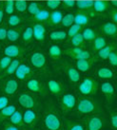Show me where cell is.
<instances>
[{"label": "cell", "mask_w": 117, "mask_h": 130, "mask_svg": "<svg viewBox=\"0 0 117 130\" xmlns=\"http://www.w3.org/2000/svg\"><path fill=\"white\" fill-rule=\"evenodd\" d=\"M76 110L78 115L80 116H92V115H101L103 109L98 102L89 97L83 96L77 100Z\"/></svg>", "instance_id": "obj_1"}, {"label": "cell", "mask_w": 117, "mask_h": 130, "mask_svg": "<svg viewBox=\"0 0 117 130\" xmlns=\"http://www.w3.org/2000/svg\"><path fill=\"white\" fill-rule=\"evenodd\" d=\"M43 123L48 130H62L63 121L53 105L47 104L43 110Z\"/></svg>", "instance_id": "obj_2"}, {"label": "cell", "mask_w": 117, "mask_h": 130, "mask_svg": "<svg viewBox=\"0 0 117 130\" xmlns=\"http://www.w3.org/2000/svg\"><path fill=\"white\" fill-rule=\"evenodd\" d=\"M99 89L98 82L92 78L87 77L85 78L78 86V91L84 96H92L97 93Z\"/></svg>", "instance_id": "obj_3"}, {"label": "cell", "mask_w": 117, "mask_h": 130, "mask_svg": "<svg viewBox=\"0 0 117 130\" xmlns=\"http://www.w3.org/2000/svg\"><path fill=\"white\" fill-rule=\"evenodd\" d=\"M85 130H102L106 125V119L101 115H92L86 117L84 120Z\"/></svg>", "instance_id": "obj_4"}, {"label": "cell", "mask_w": 117, "mask_h": 130, "mask_svg": "<svg viewBox=\"0 0 117 130\" xmlns=\"http://www.w3.org/2000/svg\"><path fill=\"white\" fill-rule=\"evenodd\" d=\"M77 99L76 97L71 93H66L61 95L59 106L63 113H69L72 111L76 107Z\"/></svg>", "instance_id": "obj_5"}, {"label": "cell", "mask_w": 117, "mask_h": 130, "mask_svg": "<svg viewBox=\"0 0 117 130\" xmlns=\"http://www.w3.org/2000/svg\"><path fill=\"white\" fill-rule=\"evenodd\" d=\"M19 105L25 107L26 109H33L36 110L38 108V100L37 98L31 93H21L18 97Z\"/></svg>", "instance_id": "obj_6"}, {"label": "cell", "mask_w": 117, "mask_h": 130, "mask_svg": "<svg viewBox=\"0 0 117 130\" xmlns=\"http://www.w3.org/2000/svg\"><path fill=\"white\" fill-rule=\"evenodd\" d=\"M62 69L63 71L65 72V74L67 75V77L69 78L71 83L76 84L80 81L81 75L80 72L76 69V68H74L70 62L65 61L62 64Z\"/></svg>", "instance_id": "obj_7"}, {"label": "cell", "mask_w": 117, "mask_h": 130, "mask_svg": "<svg viewBox=\"0 0 117 130\" xmlns=\"http://www.w3.org/2000/svg\"><path fill=\"white\" fill-rule=\"evenodd\" d=\"M23 120H24V124L30 128H34L36 126L39 121V116L37 114L36 110L33 109H26L23 112Z\"/></svg>", "instance_id": "obj_8"}, {"label": "cell", "mask_w": 117, "mask_h": 130, "mask_svg": "<svg viewBox=\"0 0 117 130\" xmlns=\"http://www.w3.org/2000/svg\"><path fill=\"white\" fill-rule=\"evenodd\" d=\"M31 65L33 66L34 69H45L46 65H47V58L45 56L44 53L41 51H35L31 55L30 58Z\"/></svg>", "instance_id": "obj_9"}, {"label": "cell", "mask_w": 117, "mask_h": 130, "mask_svg": "<svg viewBox=\"0 0 117 130\" xmlns=\"http://www.w3.org/2000/svg\"><path fill=\"white\" fill-rule=\"evenodd\" d=\"M27 88L33 93L40 94L42 96H45L47 94V89L45 84L38 79H31L27 82Z\"/></svg>", "instance_id": "obj_10"}, {"label": "cell", "mask_w": 117, "mask_h": 130, "mask_svg": "<svg viewBox=\"0 0 117 130\" xmlns=\"http://www.w3.org/2000/svg\"><path fill=\"white\" fill-rule=\"evenodd\" d=\"M101 91L105 95L108 105H111L115 97V88L110 82H104L101 85Z\"/></svg>", "instance_id": "obj_11"}, {"label": "cell", "mask_w": 117, "mask_h": 130, "mask_svg": "<svg viewBox=\"0 0 117 130\" xmlns=\"http://www.w3.org/2000/svg\"><path fill=\"white\" fill-rule=\"evenodd\" d=\"M47 87L51 94L54 96H61L65 92V87L61 82L55 79H50L47 83Z\"/></svg>", "instance_id": "obj_12"}, {"label": "cell", "mask_w": 117, "mask_h": 130, "mask_svg": "<svg viewBox=\"0 0 117 130\" xmlns=\"http://www.w3.org/2000/svg\"><path fill=\"white\" fill-rule=\"evenodd\" d=\"M25 52V50L21 46L18 45H9L4 48V54L5 56H9L11 58L21 57L23 53Z\"/></svg>", "instance_id": "obj_13"}, {"label": "cell", "mask_w": 117, "mask_h": 130, "mask_svg": "<svg viewBox=\"0 0 117 130\" xmlns=\"http://www.w3.org/2000/svg\"><path fill=\"white\" fill-rule=\"evenodd\" d=\"M18 89V82L16 79H8L2 84V90L7 95H13Z\"/></svg>", "instance_id": "obj_14"}, {"label": "cell", "mask_w": 117, "mask_h": 130, "mask_svg": "<svg viewBox=\"0 0 117 130\" xmlns=\"http://www.w3.org/2000/svg\"><path fill=\"white\" fill-rule=\"evenodd\" d=\"M63 126L65 130H85L83 120H65L63 122Z\"/></svg>", "instance_id": "obj_15"}, {"label": "cell", "mask_w": 117, "mask_h": 130, "mask_svg": "<svg viewBox=\"0 0 117 130\" xmlns=\"http://www.w3.org/2000/svg\"><path fill=\"white\" fill-rule=\"evenodd\" d=\"M93 62H94L93 58L83 59V60H76V63H75L76 69L78 71H81V72H88L92 69Z\"/></svg>", "instance_id": "obj_16"}, {"label": "cell", "mask_w": 117, "mask_h": 130, "mask_svg": "<svg viewBox=\"0 0 117 130\" xmlns=\"http://www.w3.org/2000/svg\"><path fill=\"white\" fill-rule=\"evenodd\" d=\"M96 75L102 80H110L114 78V71L109 67H100L96 70Z\"/></svg>", "instance_id": "obj_17"}, {"label": "cell", "mask_w": 117, "mask_h": 130, "mask_svg": "<svg viewBox=\"0 0 117 130\" xmlns=\"http://www.w3.org/2000/svg\"><path fill=\"white\" fill-rule=\"evenodd\" d=\"M100 29L102 30V32L104 34H106L108 36L114 37L117 34V26L113 22H106L104 23Z\"/></svg>", "instance_id": "obj_18"}, {"label": "cell", "mask_w": 117, "mask_h": 130, "mask_svg": "<svg viewBox=\"0 0 117 130\" xmlns=\"http://www.w3.org/2000/svg\"><path fill=\"white\" fill-rule=\"evenodd\" d=\"M9 122L11 123H12L13 125L17 126L18 128H21V127H24L25 124H24V120H23V112L21 110H15L13 112V114L9 118Z\"/></svg>", "instance_id": "obj_19"}, {"label": "cell", "mask_w": 117, "mask_h": 130, "mask_svg": "<svg viewBox=\"0 0 117 130\" xmlns=\"http://www.w3.org/2000/svg\"><path fill=\"white\" fill-rule=\"evenodd\" d=\"M33 33L34 39L37 41H40V42H43L45 40V37H46V29L42 24L36 23L33 28Z\"/></svg>", "instance_id": "obj_20"}, {"label": "cell", "mask_w": 117, "mask_h": 130, "mask_svg": "<svg viewBox=\"0 0 117 130\" xmlns=\"http://www.w3.org/2000/svg\"><path fill=\"white\" fill-rule=\"evenodd\" d=\"M15 110H16V106L14 105H8L3 109H1L0 110V124H2L6 120L9 119Z\"/></svg>", "instance_id": "obj_21"}, {"label": "cell", "mask_w": 117, "mask_h": 130, "mask_svg": "<svg viewBox=\"0 0 117 130\" xmlns=\"http://www.w3.org/2000/svg\"><path fill=\"white\" fill-rule=\"evenodd\" d=\"M116 50V46L114 43H110L109 45H106L104 47H102L100 51H97V57L99 59H102V60H105L108 58L109 54H110L111 51H113Z\"/></svg>", "instance_id": "obj_22"}, {"label": "cell", "mask_w": 117, "mask_h": 130, "mask_svg": "<svg viewBox=\"0 0 117 130\" xmlns=\"http://www.w3.org/2000/svg\"><path fill=\"white\" fill-rule=\"evenodd\" d=\"M62 17H63L62 11L54 10L52 12H51L50 17H49V19H48L47 21L49 22V25L50 26H57L59 23H61Z\"/></svg>", "instance_id": "obj_23"}, {"label": "cell", "mask_w": 117, "mask_h": 130, "mask_svg": "<svg viewBox=\"0 0 117 130\" xmlns=\"http://www.w3.org/2000/svg\"><path fill=\"white\" fill-rule=\"evenodd\" d=\"M89 20L90 18H89L88 13L85 11H79L74 15V24H77L81 27L87 25L89 23Z\"/></svg>", "instance_id": "obj_24"}, {"label": "cell", "mask_w": 117, "mask_h": 130, "mask_svg": "<svg viewBox=\"0 0 117 130\" xmlns=\"http://www.w3.org/2000/svg\"><path fill=\"white\" fill-rule=\"evenodd\" d=\"M62 50L57 45H51L49 48V55L53 60H58L62 56Z\"/></svg>", "instance_id": "obj_25"}, {"label": "cell", "mask_w": 117, "mask_h": 130, "mask_svg": "<svg viewBox=\"0 0 117 130\" xmlns=\"http://www.w3.org/2000/svg\"><path fill=\"white\" fill-rule=\"evenodd\" d=\"M69 43L72 46V47H84L85 45V40L83 38L82 33H77L74 36H72L71 38H70Z\"/></svg>", "instance_id": "obj_26"}, {"label": "cell", "mask_w": 117, "mask_h": 130, "mask_svg": "<svg viewBox=\"0 0 117 130\" xmlns=\"http://www.w3.org/2000/svg\"><path fill=\"white\" fill-rule=\"evenodd\" d=\"M50 14H51V12L49 11H47V10H40L36 14L33 15L32 20L36 22L47 21L48 19H49V17H50Z\"/></svg>", "instance_id": "obj_27"}, {"label": "cell", "mask_w": 117, "mask_h": 130, "mask_svg": "<svg viewBox=\"0 0 117 130\" xmlns=\"http://www.w3.org/2000/svg\"><path fill=\"white\" fill-rule=\"evenodd\" d=\"M107 45L106 39L102 36H97L93 40V43H92V51H100L102 47H104Z\"/></svg>", "instance_id": "obj_28"}, {"label": "cell", "mask_w": 117, "mask_h": 130, "mask_svg": "<svg viewBox=\"0 0 117 130\" xmlns=\"http://www.w3.org/2000/svg\"><path fill=\"white\" fill-rule=\"evenodd\" d=\"M109 5L110 4H109V2H107V1H95V2H93V7H92V9L96 12L101 13V12L106 11L109 9Z\"/></svg>", "instance_id": "obj_29"}, {"label": "cell", "mask_w": 117, "mask_h": 130, "mask_svg": "<svg viewBox=\"0 0 117 130\" xmlns=\"http://www.w3.org/2000/svg\"><path fill=\"white\" fill-rule=\"evenodd\" d=\"M82 35H83V38H84L85 41H88V42H92V41H93L96 37L98 36L97 33L95 32L92 29H91V28L85 29L83 30V32H82Z\"/></svg>", "instance_id": "obj_30"}, {"label": "cell", "mask_w": 117, "mask_h": 130, "mask_svg": "<svg viewBox=\"0 0 117 130\" xmlns=\"http://www.w3.org/2000/svg\"><path fill=\"white\" fill-rule=\"evenodd\" d=\"M20 37V30L17 29H7V40L10 42H15Z\"/></svg>", "instance_id": "obj_31"}, {"label": "cell", "mask_w": 117, "mask_h": 130, "mask_svg": "<svg viewBox=\"0 0 117 130\" xmlns=\"http://www.w3.org/2000/svg\"><path fill=\"white\" fill-rule=\"evenodd\" d=\"M50 38L52 41H64L67 38V32L64 30H56L50 33Z\"/></svg>", "instance_id": "obj_32"}, {"label": "cell", "mask_w": 117, "mask_h": 130, "mask_svg": "<svg viewBox=\"0 0 117 130\" xmlns=\"http://www.w3.org/2000/svg\"><path fill=\"white\" fill-rule=\"evenodd\" d=\"M83 50H84V48L82 47H70L65 48L64 51H62V53H64L65 55L70 56V58H72L73 56H75L76 54L80 53Z\"/></svg>", "instance_id": "obj_33"}, {"label": "cell", "mask_w": 117, "mask_h": 130, "mask_svg": "<svg viewBox=\"0 0 117 130\" xmlns=\"http://www.w3.org/2000/svg\"><path fill=\"white\" fill-rule=\"evenodd\" d=\"M19 65H20V60H19V59H14V60H11V64L9 65V67H8L7 69H5V72H6V74H8V75L14 74Z\"/></svg>", "instance_id": "obj_34"}, {"label": "cell", "mask_w": 117, "mask_h": 130, "mask_svg": "<svg viewBox=\"0 0 117 130\" xmlns=\"http://www.w3.org/2000/svg\"><path fill=\"white\" fill-rule=\"evenodd\" d=\"M75 5L81 11H91L93 7V2L92 1H78V2H75Z\"/></svg>", "instance_id": "obj_35"}, {"label": "cell", "mask_w": 117, "mask_h": 130, "mask_svg": "<svg viewBox=\"0 0 117 130\" xmlns=\"http://www.w3.org/2000/svg\"><path fill=\"white\" fill-rule=\"evenodd\" d=\"M63 27H66V28H70V26L74 23V14L72 13H68V14L64 15L61 20Z\"/></svg>", "instance_id": "obj_36"}, {"label": "cell", "mask_w": 117, "mask_h": 130, "mask_svg": "<svg viewBox=\"0 0 117 130\" xmlns=\"http://www.w3.org/2000/svg\"><path fill=\"white\" fill-rule=\"evenodd\" d=\"M33 28H27V29L24 30V32L22 34V40L23 42L25 44H29L32 42V40H33Z\"/></svg>", "instance_id": "obj_37"}, {"label": "cell", "mask_w": 117, "mask_h": 130, "mask_svg": "<svg viewBox=\"0 0 117 130\" xmlns=\"http://www.w3.org/2000/svg\"><path fill=\"white\" fill-rule=\"evenodd\" d=\"M81 29H82V27L77 24H72V25L70 27V29L68 30V33H67V36L69 38H71L72 36H74L77 33H80Z\"/></svg>", "instance_id": "obj_38"}, {"label": "cell", "mask_w": 117, "mask_h": 130, "mask_svg": "<svg viewBox=\"0 0 117 130\" xmlns=\"http://www.w3.org/2000/svg\"><path fill=\"white\" fill-rule=\"evenodd\" d=\"M27 10H28L30 14L34 15V14H36L37 12L41 10L40 5L37 3V2H31V3L28 4V8H27Z\"/></svg>", "instance_id": "obj_39"}, {"label": "cell", "mask_w": 117, "mask_h": 130, "mask_svg": "<svg viewBox=\"0 0 117 130\" xmlns=\"http://www.w3.org/2000/svg\"><path fill=\"white\" fill-rule=\"evenodd\" d=\"M22 22V19L19 15H11L8 19V25L10 27H16Z\"/></svg>", "instance_id": "obj_40"}, {"label": "cell", "mask_w": 117, "mask_h": 130, "mask_svg": "<svg viewBox=\"0 0 117 130\" xmlns=\"http://www.w3.org/2000/svg\"><path fill=\"white\" fill-rule=\"evenodd\" d=\"M17 69H18L19 70H21L23 73H25L28 77H31V76L33 75V69H31V67H29V66L26 65V64H21V63H20V65L18 66Z\"/></svg>", "instance_id": "obj_41"}, {"label": "cell", "mask_w": 117, "mask_h": 130, "mask_svg": "<svg viewBox=\"0 0 117 130\" xmlns=\"http://www.w3.org/2000/svg\"><path fill=\"white\" fill-rule=\"evenodd\" d=\"M110 126L112 128V130H116L117 129V111L114 109L112 111H110Z\"/></svg>", "instance_id": "obj_42"}, {"label": "cell", "mask_w": 117, "mask_h": 130, "mask_svg": "<svg viewBox=\"0 0 117 130\" xmlns=\"http://www.w3.org/2000/svg\"><path fill=\"white\" fill-rule=\"evenodd\" d=\"M28 8V3L25 1H16L14 2V9L18 12H24Z\"/></svg>", "instance_id": "obj_43"}, {"label": "cell", "mask_w": 117, "mask_h": 130, "mask_svg": "<svg viewBox=\"0 0 117 130\" xmlns=\"http://www.w3.org/2000/svg\"><path fill=\"white\" fill-rule=\"evenodd\" d=\"M11 58L9 56H5V57L1 58L0 59V70H5L11 64Z\"/></svg>", "instance_id": "obj_44"}, {"label": "cell", "mask_w": 117, "mask_h": 130, "mask_svg": "<svg viewBox=\"0 0 117 130\" xmlns=\"http://www.w3.org/2000/svg\"><path fill=\"white\" fill-rule=\"evenodd\" d=\"M108 60H109V63H110V65L112 66V67H116L117 65V54H116V51H111L108 58H107Z\"/></svg>", "instance_id": "obj_45"}, {"label": "cell", "mask_w": 117, "mask_h": 130, "mask_svg": "<svg viewBox=\"0 0 117 130\" xmlns=\"http://www.w3.org/2000/svg\"><path fill=\"white\" fill-rule=\"evenodd\" d=\"M14 2L13 1H8L5 6V12L7 14H12L14 11Z\"/></svg>", "instance_id": "obj_46"}, {"label": "cell", "mask_w": 117, "mask_h": 130, "mask_svg": "<svg viewBox=\"0 0 117 130\" xmlns=\"http://www.w3.org/2000/svg\"><path fill=\"white\" fill-rule=\"evenodd\" d=\"M61 5V2L59 1V0H51V1H49V2H47V7L50 9V10H56L57 8L59 7Z\"/></svg>", "instance_id": "obj_47"}, {"label": "cell", "mask_w": 117, "mask_h": 130, "mask_svg": "<svg viewBox=\"0 0 117 130\" xmlns=\"http://www.w3.org/2000/svg\"><path fill=\"white\" fill-rule=\"evenodd\" d=\"M2 130H19V128L10 122H4L2 123Z\"/></svg>", "instance_id": "obj_48"}, {"label": "cell", "mask_w": 117, "mask_h": 130, "mask_svg": "<svg viewBox=\"0 0 117 130\" xmlns=\"http://www.w3.org/2000/svg\"><path fill=\"white\" fill-rule=\"evenodd\" d=\"M10 103V100L7 96H0V110L3 109L5 106H7Z\"/></svg>", "instance_id": "obj_49"}, {"label": "cell", "mask_w": 117, "mask_h": 130, "mask_svg": "<svg viewBox=\"0 0 117 130\" xmlns=\"http://www.w3.org/2000/svg\"><path fill=\"white\" fill-rule=\"evenodd\" d=\"M15 77H16V78H17V79L18 80H21V81H24V80H27L28 79V78H29V77H28V76L26 75L25 73H23L22 71H21V70H19L18 69H16V71H15Z\"/></svg>", "instance_id": "obj_50"}, {"label": "cell", "mask_w": 117, "mask_h": 130, "mask_svg": "<svg viewBox=\"0 0 117 130\" xmlns=\"http://www.w3.org/2000/svg\"><path fill=\"white\" fill-rule=\"evenodd\" d=\"M7 39V29L5 27H0V41Z\"/></svg>", "instance_id": "obj_51"}, {"label": "cell", "mask_w": 117, "mask_h": 130, "mask_svg": "<svg viewBox=\"0 0 117 130\" xmlns=\"http://www.w3.org/2000/svg\"><path fill=\"white\" fill-rule=\"evenodd\" d=\"M64 6H65L66 9H71V8L75 6V2L72 1V0H67V1L64 2Z\"/></svg>", "instance_id": "obj_52"}, {"label": "cell", "mask_w": 117, "mask_h": 130, "mask_svg": "<svg viewBox=\"0 0 117 130\" xmlns=\"http://www.w3.org/2000/svg\"><path fill=\"white\" fill-rule=\"evenodd\" d=\"M110 17H111V19H112V22L116 24L117 23V11L115 8H113L112 11H110Z\"/></svg>", "instance_id": "obj_53"}, {"label": "cell", "mask_w": 117, "mask_h": 130, "mask_svg": "<svg viewBox=\"0 0 117 130\" xmlns=\"http://www.w3.org/2000/svg\"><path fill=\"white\" fill-rule=\"evenodd\" d=\"M3 17H4V11L3 10L0 9V24H1V22L3 20Z\"/></svg>", "instance_id": "obj_54"}, {"label": "cell", "mask_w": 117, "mask_h": 130, "mask_svg": "<svg viewBox=\"0 0 117 130\" xmlns=\"http://www.w3.org/2000/svg\"><path fill=\"white\" fill-rule=\"evenodd\" d=\"M111 4H112V5L114 6V8H116V7H117V1H116V0H113V1L111 2Z\"/></svg>", "instance_id": "obj_55"}, {"label": "cell", "mask_w": 117, "mask_h": 130, "mask_svg": "<svg viewBox=\"0 0 117 130\" xmlns=\"http://www.w3.org/2000/svg\"><path fill=\"white\" fill-rule=\"evenodd\" d=\"M25 130H39V129H37V128H28V129H25Z\"/></svg>", "instance_id": "obj_56"}, {"label": "cell", "mask_w": 117, "mask_h": 130, "mask_svg": "<svg viewBox=\"0 0 117 130\" xmlns=\"http://www.w3.org/2000/svg\"><path fill=\"white\" fill-rule=\"evenodd\" d=\"M0 6H1V3H0Z\"/></svg>", "instance_id": "obj_57"}, {"label": "cell", "mask_w": 117, "mask_h": 130, "mask_svg": "<svg viewBox=\"0 0 117 130\" xmlns=\"http://www.w3.org/2000/svg\"><path fill=\"white\" fill-rule=\"evenodd\" d=\"M0 71H1V70H0Z\"/></svg>", "instance_id": "obj_58"}]
</instances>
